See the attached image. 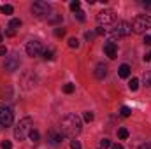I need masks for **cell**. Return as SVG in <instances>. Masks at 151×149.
<instances>
[{"instance_id": "16", "label": "cell", "mask_w": 151, "mask_h": 149, "mask_svg": "<svg viewBox=\"0 0 151 149\" xmlns=\"http://www.w3.org/2000/svg\"><path fill=\"white\" fill-rule=\"evenodd\" d=\"M46 19H47L49 23H58V21L62 19V16H60V14H49V16H47Z\"/></svg>"}, {"instance_id": "30", "label": "cell", "mask_w": 151, "mask_h": 149, "mask_svg": "<svg viewBox=\"0 0 151 149\" xmlns=\"http://www.w3.org/2000/svg\"><path fill=\"white\" fill-rule=\"evenodd\" d=\"M70 148L72 149H81V142H79V140H72V142H70Z\"/></svg>"}, {"instance_id": "11", "label": "cell", "mask_w": 151, "mask_h": 149, "mask_svg": "<svg viewBox=\"0 0 151 149\" xmlns=\"http://www.w3.org/2000/svg\"><path fill=\"white\" fill-rule=\"evenodd\" d=\"M104 53L114 60L116 56H118V46H116V42H106V46H104Z\"/></svg>"}, {"instance_id": "33", "label": "cell", "mask_w": 151, "mask_h": 149, "mask_svg": "<svg viewBox=\"0 0 151 149\" xmlns=\"http://www.w3.org/2000/svg\"><path fill=\"white\" fill-rule=\"evenodd\" d=\"M11 148H12V146H11L9 140H4V142H2V149H11Z\"/></svg>"}, {"instance_id": "15", "label": "cell", "mask_w": 151, "mask_h": 149, "mask_svg": "<svg viewBox=\"0 0 151 149\" xmlns=\"http://www.w3.org/2000/svg\"><path fill=\"white\" fill-rule=\"evenodd\" d=\"M19 27H21V19H11V23H9V28H11V30L16 32Z\"/></svg>"}, {"instance_id": "6", "label": "cell", "mask_w": 151, "mask_h": 149, "mask_svg": "<svg viewBox=\"0 0 151 149\" xmlns=\"http://www.w3.org/2000/svg\"><path fill=\"white\" fill-rule=\"evenodd\" d=\"M114 21H116V14H114V11L111 9H104V11H100L99 14H97V23L102 27H107V25H113Z\"/></svg>"}, {"instance_id": "7", "label": "cell", "mask_w": 151, "mask_h": 149, "mask_svg": "<svg viewBox=\"0 0 151 149\" xmlns=\"http://www.w3.org/2000/svg\"><path fill=\"white\" fill-rule=\"evenodd\" d=\"M42 53H44V49H42V42H40V40L34 39V40H28V42H27V54H28L30 58L40 56Z\"/></svg>"}, {"instance_id": "28", "label": "cell", "mask_w": 151, "mask_h": 149, "mask_svg": "<svg viewBox=\"0 0 151 149\" xmlns=\"http://www.w3.org/2000/svg\"><path fill=\"white\" fill-rule=\"evenodd\" d=\"M93 117H95V116H93V112H84V121H88V123H91V121H93Z\"/></svg>"}, {"instance_id": "24", "label": "cell", "mask_w": 151, "mask_h": 149, "mask_svg": "<svg viewBox=\"0 0 151 149\" xmlns=\"http://www.w3.org/2000/svg\"><path fill=\"white\" fill-rule=\"evenodd\" d=\"M63 93H67V95L74 93V84H65L63 86Z\"/></svg>"}, {"instance_id": "1", "label": "cell", "mask_w": 151, "mask_h": 149, "mask_svg": "<svg viewBox=\"0 0 151 149\" xmlns=\"http://www.w3.org/2000/svg\"><path fill=\"white\" fill-rule=\"evenodd\" d=\"M83 130V121L77 114H67L62 121H60V132L65 135V137H72L79 135Z\"/></svg>"}, {"instance_id": "18", "label": "cell", "mask_w": 151, "mask_h": 149, "mask_svg": "<svg viewBox=\"0 0 151 149\" xmlns=\"http://www.w3.org/2000/svg\"><path fill=\"white\" fill-rule=\"evenodd\" d=\"M118 137H119L121 140L128 139V130H127V128H119V130H118Z\"/></svg>"}, {"instance_id": "22", "label": "cell", "mask_w": 151, "mask_h": 149, "mask_svg": "<svg viewBox=\"0 0 151 149\" xmlns=\"http://www.w3.org/2000/svg\"><path fill=\"white\" fill-rule=\"evenodd\" d=\"M119 112H121V116H123V117H128V116L132 114V109H130V107H127V105H123Z\"/></svg>"}, {"instance_id": "19", "label": "cell", "mask_w": 151, "mask_h": 149, "mask_svg": "<svg viewBox=\"0 0 151 149\" xmlns=\"http://www.w3.org/2000/svg\"><path fill=\"white\" fill-rule=\"evenodd\" d=\"M142 81H144V84H146V86H150V88H151V70H146V72H144Z\"/></svg>"}, {"instance_id": "36", "label": "cell", "mask_w": 151, "mask_h": 149, "mask_svg": "<svg viewBox=\"0 0 151 149\" xmlns=\"http://www.w3.org/2000/svg\"><path fill=\"white\" fill-rule=\"evenodd\" d=\"M111 149H123V146L118 144V142H114V144H111Z\"/></svg>"}, {"instance_id": "25", "label": "cell", "mask_w": 151, "mask_h": 149, "mask_svg": "<svg viewBox=\"0 0 151 149\" xmlns=\"http://www.w3.org/2000/svg\"><path fill=\"white\" fill-rule=\"evenodd\" d=\"M111 144H113V142H111L109 139H102V140H100V148H102V149L111 148Z\"/></svg>"}, {"instance_id": "35", "label": "cell", "mask_w": 151, "mask_h": 149, "mask_svg": "<svg viewBox=\"0 0 151 149\" xmlns=\"http://www.w3.org/2000/svg\"><path fill=\"white\" fill-rule=\"evenodd\" d=\"M144 44L151 46V35H144Z\"/></svg>"}, {"instance_id": "13", "label": "cell", "mask_w": 151, "mask_h": 149, "mask_svg": "<svg viewBox=\"0 0 151 149\" xmlns=\"http://www.w3.org/2000/svg\"><path fill=\"white\" fill-rule=\"evenodd\" d=\"M118 75H119V77H123V79H127V77L130 75V67H128L127 63H123V65L118 69Z\"/></svg>"}, {"instance_id": "26", "label": "cell", "mask_w": 151, "mask_h": 149, "mask_svg": "<svg viewBox=\"0 0 151 149\" xmlns=\"http://www.w3.org/2000/svg\"><path fill=\"white\" fill-rule=\"evenodd\" d=\"M55 35H56V37H63V35H65V28H62V27L55 28Z\"/></svg>"}, {"instance_id": "31", "label": "cell", "mask_w": 151, "mask_h": 149, "mask_svg": "<svg viewBox=\"0 0 151 149\" xmlns=\"http://www.w3.org/2000/svg\"><path fill=\"white\" fill-rule=\"evenodd\" d=\"M84 37L88 39V40H93V39L97 37V34H95V32H86V35H84Z\"/></svg>"}, {"instance_id": "38", "label": "cell", "mask_w": 151, "mask_h": 149, "mask_svg": "<svg viewBox=\"0 0 151 149\" xmlns=\"http://www.w3.org/2000/svg\"><path fill=\"white\" fill-rule=\"evenodd\" d=\"M14 34H16V32H14V30H11V28H9V30H7V32H5V35H7V37H12V35H14Z\"/></svg>"}, {"instance_id": "41", "label": "cell", "mask_w": 151, "mask_h": 149, "mask_svg": "<svg viewBox=\"0 0 151 149\" xmlns=\"http://www.w3.org/2000/svg\"><path fill=\"white\" fill-rule=\"evenodd\" d=\"M2 39H4V37H2V35H0V42H2Z\"/></svg>"}, {"instance_id": "39", "label": "cell", "mask_w": 151, "mask_h": 149, "mask_svg": "<svg viewBox=\"0 0 151 149\" xmlns=\"http://www.w3.org/2000/svg\"><path fill=\"white\" fill-rule=\"evenodd\" d=\"M4 54H7V49L4 46H0V56H4Z\"/></svg>"}, {"instance_id": "2", "label": "cell", "mask_w": 151, "mask_h": 149, "mask_svg": "<svg viewBox=\"0 0 151 149\" xmlns=\"http://www.w3.org/2000/svg\"><path fill=\"white\" fill-rule=\"evenodd\" d=\"M32 130H34V121H32V117H23V119L16 125V128H14V139H16V140H25V139L30 135Z\"/></svg>"}, {"instance_id": "23", "label": "cell", "mask_w": 151, "mask_h": 149, "mask_svg": "<svg viewBox=\"0 0 151 149\" xmlns=\"http://www.w3.org/2000/svg\"><path fill=\"white\" fill-rule=\"evenodd\" d=\"M69 46H70L72 49H77V47H79V40H77L76 37H70L69 39Z\"/></svg>"}, {"instance_id": "29", "label": "cell", "mask_w": 151, "mask_h": 149, "mask_svg": "<svg viewBox=\"0 0 151 149\" xmlns=\"http://www.w3.org/2000/svg\"><path fill=\"white\" fill-rule=\"evenodd\" d=\"M76 18H77V19H79V21H84V19H86V16H84V12H83V11H81V9H79V11H77V12H76Z\"/></svg>"}, {"instance_id": "20", "label": "cell", "mask_w": 151, "mask_h": 149, "mask_svg": "<svg viewBox=\"0 0 151 149\" xmlns=\"http://www.w3.org/2000/svg\"><path fill=\"white\" fill-rule=\"evenodd\" d=\"M28 137H30V140H32L34 144H37V142H39V132H37V130H32Z\"/></svg>"}, {"instance_id": "37", "label": "cell", "mask_w": 151, "mask_h": 149, "mask_svg": "<svg viewBox=\"0 0 151 149\" xmlns=\"http://www.w3.org/2000/svg\"><path fill=\"white\" fill-rule=\"evenodd\" d=\"M142 5H144L146 9H151V0H144V2H142Z\"/></svg>"}, {"instance_id": "8", "label": "cell", "mask_w": 151, "mask_h": 149, "mask_svg": "<svg viewBox=\"0 0 151 149\" xmlns=\"http://www.w3.org/2000/svg\"><path fill=\"white\" fill-rule=\"evenodd\" d=\"M14 121V114L9 107H0V126H11Z\"/></svg>"}, {"instance_id": "34", "label": "cell", "mask_w": 151, "mask_h": 149, "mask_svg": "<svg viewBox=\"0 0 151 149\" xmlns=\"http://www.w3.org/2000/svg\"><path fill=\"white\" fill-rule=\"evenodd\" d=\"M139 149H151V142H144V144H141Z\"/></svg>"}, {"instance_id": "21", "label": "cell", "mask_w": 151, "mask_h": 149, "mask_svg": "<svg viewBox=\"0 0 151 149\" xmlns=\"http://www.w3.org/2000/svg\"><path fill=\"white\" fill-rule=\"evenodd\" d=\"M42 54H44L46 60H53V58H55V51H53V49H46Z\"/></svg>"}, {"instance_id": "14", "label": "cell", "mask_w": 151, "mask_h": 149, "mask_svg": "<svg viewBox=\"0 0 151 149\" xmlns=\"http://www.w3.org/2000/svg\"><path fill=\"white\" fill-rule=\"evenodd\" d=\"M0 12H2V14H5V16H11V14L14 12V7H12L11 4H4V5L0 7Z\"/></svg>"}, {"instance_id": "9", "label": "cell", "mask_w": 151, "mask_h": 149, "mask_svg": "<svg viewBox=\"0 0 151 149\" xmlns=\"http://www.w3.org/2000/svg\"><path fill=\"white\" fill-rule=\"evenodd\" d=\"M4 69H5V70H9V72L18 70V69H19V58H18V54L7 56V58H5V62H4Z\"/></svg>"}, {"instance_id": "40", "label": "cell", "mask_w": 151, "mask_h": 149, "mask_svg": "<svg viewBox=\"0 0 151 149\" xmlns=\"http://www.w3.org/2000/svg\"><path fill=\"white\" fill-rule=\"evenodd\" d=\"M144 62H151V51H150V53H146V54H144Z\"/></svg>"}, {"instance_id": "4", "label": "cell", "mask_w": 151, "mask_h": 149, "mask_svg": "<svg viewBox=\"0 0 151 149\" xmlns=\"http://www.w3.org/2000/svg\"><path fill=\"white\" fill-rule=\"evenodd\" d=\"M111 35H113V37H118V39L132 35V25L127 23V21H118L113 27V30H111Z\"/></svg>"}, {"instance_id": "32", "label": "cell", "mask_w": 151, "mask_h": 149, "mask_svg": "<svg viewBox=\"0 0 151 149\" xmlns=\"http://www.w3.org/2000/svg\"><path fill=\"white\" fill-rule=\"evenodd\" d=\"M95 34H97V35H104V34H107V30H106V28H102V27H99V28L95 30Z\"/></svg>"}, {"instance_id": "5", "label": "cell", "mask_w": 151, "mask_h": 149, "mask_svg": "<svg viewBox=\"0 0 151 149\" xmlns=\"http://www.w3.org/2000/svg\"><path fill=\"white\" fill-rule=\"evenodd\" d=\"M32 12H34L35 16H39V18H47L49 12H51V4L42 2V0H37V2H34V5H32Z\"/></svg>"}, {"instance_id": "27", "label": "cell", "mask_w": 151, "mask_h": 149, "mask_svg": "<svg viewBox=\"0 0 151 149\" xmlns=\"http://www.w3.org/2000/svg\"><path fill=\"white\" fill-rule=\"evenodd\" d=\"M79 7H81V2H79V0H74V2L70 4V9H72L74 12H77V11H79Z\"/></svg>"}, {"instance_id": "3", "label": "cell", "mask_w": 151, "mask_h": 149, "mask_svg": "<svg viewBox=\"0 0 151 149\" xmlns=\"http://www.w3.org/2000/svg\"><path fill=\"white\" fill-rule=\"evenodd\" d=\"M150 28H151V16H148V14H139L132 21V32H135V34H144Z\"/></svg>"}, {"instance_id": "12", "label": "cell", "mask_w": 151, "mask_h": 149, "mask_svg": "<svg viewBox=\"0 0 151 149\" xmlns=\"http://www.w3.org/2000/svg\"><path fill=\"white\" fill-rule=\"evenodd\" d=\"M106 75H107V67H106L104 63H99L97 69H95V77H97V79H104Z\"/></svg>"}, {"instance_id": "17", "label": "cell", "mask_w": 151, "mask_h": 149, "mask_svg": "<svg viewBox=\"0 0 151 149\" xmlns=\"http://www.w3.org/2000/svg\"><path fill=\"white\" fill-rule=\"evenodd\" d=\"M128 88H130L132 91H137V88H139V79H135V77H134V79L128 82Z\"/></svg>"}, {"instance_id": "10", "label": "cell", "mask_w": 151, "mask_h": 149, "mask_svg": "<svg viewBox=\"0 0 151 149\" xmlns=\"http://www.w3.org/2000/svg\"><path fill=\"white\" fill-rule=\"evenodd\" d=\"M47 140H49V144H53V146H60L62 140H63V133H62V132H56V130H49V132H47Z\"/></svg>"}]
</instances>
